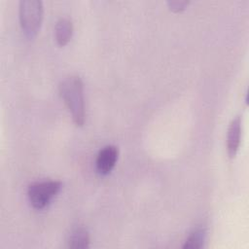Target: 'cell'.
<instances>
[{
    "instance_id": "6da1fadb",
    "label": "cell",
    "mask_w": 249,
    "mask_h": 249,
    "mask_svg": "<svg viewBox=\"0 0 249 249\" xmlns=\"http://www.w3.org/2000/svg\"><path fill=\"white\" fill-rule=\"evenodd\" d=\"M61 98L71 113L74 124L82 126L85 124V99L84 84L77 75H71L63 79L58 86Z\"/></svg>"
},
{
    "instance_id": "7a4b0ae2",
    "label": "cell",
    "mask_w": 249,
    "mask_h": 249,
    "mask_svg": "<svg viewBox=\"0 0 249 249\" xmlns=\"http://www.w3.org/2000/svg\"><path fill=\"white\" fill-rule=\"evenodd\" d=\"M18 17L25 36L33 39L42 25L44 18L43 2L40 0H21L18 6Z\"/></svg>"
},
{
    "instance_id": "3957f363",
    "label": "cell",
    "mask_w": 249,
    "mask_h": 249,
    "mask_svg": "<svg viewBox=\"0 0 249 249\" xmlns=\"http://www.w3.org/2000/svg\"><path fill=\"white\" fill-rule=\"evenodd\" d=\"M61 182L45 180L34 182L27 189V196L31 205L36 209L45 208L61 189Z\"/></svg>"
},
{
    "instance_id": "277c9868",
    "label": "cell",
    "mask_w": 249,
    "mask_h": 249,
    "mask_svg": "<svg viewBox=\"0 0 249 249\" xmlns=\"http://www.w3.org/2000/svg\"><path fill=\"white\" fill-rule=\"evenodd\" d=\"M119 157V149L114 145L103 147L96 157V168L101 174H108L112 171Z\"/></svg>"
},
{
    "instance_id": "5b68a950",
    "label": "cell",
    "mask_w": 249,
    "mask_h": 249,
    "mask_svg": "<svg viewBox=\"0 0 249 249\" xmlns=\"http://www.w3.org/2000/svg\"><path fill=\"white\" fill-rule=\"evenodd\" d=\"M241 118L237 116L230 123L227 134V149L231 159H233L238 152L241 139Z\"/></svg>"
},
{
    "instance_id": "8992f818",
    "label": "cell",
    "mask_w": 249,
    "mask_h": 249,
    "mask_svg": "<svg viewBox=\"0 0 249 249\" xmlns=\"http://www.w3.org/2000/svg\"><path fill=\"white\" fill-rule=\"evenodd\" d=\"M89 233L84 227L73 229L67 239V247L73 249H84L89 246Z\"/></svg>"
},
{
    "instance_id": "52a82bcc",
    "label": "cell",
    "mask_w": 249,
    "mask_h": 249,
    "mask_svg": "<svg viewBox=\"0 0 249 249\" xmlns=\"http://www.w3.org/2000/svg\"><path fill=\"white\" fill-rule=\"evenodd\" d=\"M55 40L57 44L61 47L67 45L72 38L73 34V24L71 19L67 18H60L54 27Z\"/></svg>"
},
{
    "instance_id": "ba28073f",
    "label": "cell",
    "mask_w": 249,
    "mask_h": 249,
    "mask_svg": "<svg viewBox=\"0 0 249 249\" xmlns=\"http://www.w3.org/2000/svg\"><path fill=\"white\" fill-rule=\"evenodd\" d=\"M206 231L204 228H197L194 230L189 237L186 239L183 248L184 249H199L203 247L205 241Z\"/></svg>"
},
{
    "instance_id": "9c48e42d",
    "label": "cell",
    "mask_w": 249,
    "mask_h": 249,
    "mask_svg": "<svg viewBox=\"0 0 249 249\" xmlns=\"http://www.w3.org/2000/svg\"><path fill=\"white\" fill-rule=\"evenodd\" d=\"M188 5H189L188 1H168L167 2V6L169 10L174 13H179L184 11Z\"/></svg>"
}]
</instances>
